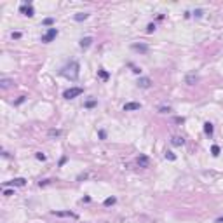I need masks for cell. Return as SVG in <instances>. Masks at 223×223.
I'll return each mask as SVG.
<instances>
[{
  "instance_id": "6da1fadb",
  "label": "cell",
  "mask_w": 223,
  "mask_h": 223,
  "mask_svg": "<svg viewBox=\"0 0 223 223\" xmlns=\"http://www.w3.org/2000/svg\"><path fill=\"white\" fill-rule=\"evenodd\" d=\"M61 75L66 77L68 80H77L79 75H80V65H79V61H70L68 65H65L61 68Z\"/></svg>"
},
{
  "instance_id": "7a4b0ae2",
  "label": "cell",
  "mask_w": 223,
  "mask_h": 223,
  "mask_svg": "<svg viewBox=\"0 0 223 223\" xmlns=\"http://www.w3.org/2000/svg\"><path fill=\"white\" fill-rule=\"evenodd\" d=\"M82 92H84L82 87H70V89H66V91L63 92V98H65V99H73V98L80 96Z\"/></svg>"
},
{
  "instance_id": "3957f363",
  "label": "cell",
  "mask_w": 223,
  "mask_h": 223,
  "mask_svg": "<svg viewBox=\"0 0 223 223\" xmlns=\"http://www.w3.org/2000/svg\"><path fill=\"white\" fill-rule=\"evenodd\" d=\"M56 37H58V28H49V30L42 35V42H44V44H49V42H52Z\"/></svg>"
},
{
  "instance_id": "277c9868",
  "label": "cell",
  "mask_w": 223,
  "mask_h": 223,
  "mask_svg": "<svg viewBox=\"0 0 223 223\" xmlns=\"http://www.w3.org/2000/svg\"><path fill=\"white\" fill-rule=\"evenodd\" d=\"M19 12L24 14V16H28V17H33V16H35V10H33V7H31L30 3H23V5L19 7Z\"/></svg>"
},
{
  "instance_id": "5b68a950",
  "label": "cell",
  "mask_w": 223,
  "mask_h": 223,
  "mask_svg": "<svg viewBox=\"0 0 223 223\" xmlns=\"http://www.w3.org/2000/svg\"><path fill=\"white\" fill-rule=\"evenodd\" d=\"M141 108V103H136V101H129L124 105V112H134V110H140Z\"/></svg>"
},
{
  "instance_id": "8992f818",
  "label": "cell",
  "mask_w": 223,
  "mask_h": 223,
  "mask_svg": "<svg viewBox=\"0 0 223 223\" xmlns=\"http://www.w3.org/2000/svg\"><path fill=\"white\" fill-rule=\"evenodd\" d=\"M138 85H140L141 89H148V87L152 85V80H150L148 77H140V79H138Z\"/></svg>"
},
{
  "instance_id": "52a82bcc",
  "label": "cell",
  "mask_w": 223,
  "mask_h": 223,
  "mask_svg": "<svg viewBox=\"0 0 223 223\" xmlns=\"http://www.w3.org/2000/svg\"><path fill=\"white\" fill-rule=\"evenodd\" d=\"M9 185H14V187H24V185H26V180H24V178H14V180H10V181L5 183V187H9Z\"/></svg>"
},
{
  "instance_id": "ba28073f",
  "label": "cell",
  "mask_w": 223,
  "mask_h": 223,
  "mask_svg": "<svg viewBox=\"0 0 223 223\" xmlns=\"http://www.w3.org/2000/svg\"><path fill=\"white\" fill-rule=\"evenodd\" d=\"M52 215L54 216H61V218H77V215L72 213V211H52Z\"/></svg>"
},
{
  "instance_id": "9c48e42d",
  "label": "cell",
  "mask_w": 223,
  "mask_h": 223,
  "mask_svg": "<svg viewBox=\"0 0 223 223\" xmlns=\"http://www.w3.org/2000/svg\"><path fill=\"white\" fill-rule=\"evenodd\" d=\"M131 47H133V51H138L141 54H147L148 52V45L147 44H133Z\"/></svg>"
},
{
  "instance_id": "30bf717a",
  "label": "cell",
  "mask_w": 223,
  "mask_h": 223,
  "mask_svg": "<svg viewBox=\"0 0 223 223\" xmlns=\"http://www.w3.org/2000/svg\"><path fill=\"white\" fill-rule=\"evenodd\" d=\"M92 45V37H84L82 40H80V47L82 49H89Z\"/></svg>"
},
{
  "instance_id": "8fae6325",
  "label": "cell",
  "mask_w": 223,
  "mask_h": 223,
  "mask_svg": "<svg viewBox=\"0 0 223 223\" xmlns=\"http://www.w3.org/2000/svg\"><path fill=\"white\" fill-rule=\"evenodd\" d=\"M197 80H199V77H197L195 73H188V75H187V79H185V82H187L188 85H194Z\"/></svg>"
},
{
  "instance_id": "7c38bea8",
  "label": "cell",
  "mask_w": 223,
  "mask_h": 223,
  "mask_svg": "<svg viewBox=\"0 0 223 223\" xmlns=\"http://www.w3.org/2000/svg\"><path fill=\"white\" fill-rule=\"evenodd\" d=\"M171 143H173L174 147H181V145H185V138H183V136H173Z\"/></svg>"
},
{
  "instance_id": "4fadbf2b",
  "label": "cell",
  "mask_w": 223,
  "mask_h": 223,
  "mask_svg": "<svg viewBox=\"0 0 223 223\" xmlns=\"http://www.w3.org/2000/svg\"><path fill=\"white\" fill-rule=\"evenodd\" d=\"M148 162H150V160H148V157H147V155H143V154H141V155L138 157V164H140V167H148Z\"/></svg>"
},
{
  "instance_id": "5bb4252c",
  "label": "cell",
  "mask_w": 223,
  "mask_h": 223,
  "mask_svg": "<svg viewBox=\"0 0 223 223\" xmlns=\"http://www.w3.org/2000/svg\"><path fill=\"white\" fill-rule=\"evenodd\" d=\"M204 133H206L208 136H213L215 127H213V124H211V122H206V124H204Z\"/></svg>"
},
{
  "instance_id": "9a60e30c",
  "label": "cell",
  "mask_w": 223,
  "mask_h": 223,
  "mask_svg": "<svg viewBox=\"0 0 223 223\" xmlns=\"http://www.w3.org/2000/svg\"><path fill=\"white\" fill-rule=\"evenodd\" d=\"M87 17H89V14H87V12H79V14H75V16H73V19H75V21H79V23H80V21H84V19H87Z\"/></svg>"
},
{
  "instance_id": "2e32d148",
  "label": "cell",
  "mask_w": 223,
  "mask_h": 223,
  "mask_svg": "<svg viewBox=\"0 0 223 223\" xmlns=\"http://www.w3.org/2000/svg\"><path fill=\"white\" fill-rule=\"evenodd\" d=\"M10 84H12V80H10V79H2V80H0V85H2L3 89H7Z\"/></svg>"
},
{
  "instance_id": "e0dca14e",
  "label": "cell",
  "mask_w": 223,
  "mask_h": 223,
  "mask_svg": "<svg viewBox=\"0 0 223 223\" xmlns=\"http://www.w3.org/2000/svg\"><path fill=\"white\" fill-rule=\"evenodd\" d=\"M115 202H117V199H115V197H108V199H105V202H103V204L108 208V206H113Z\"/></svg>"
},
{
  "instance_id": "ac0fdd59",
  "label": "cell",
  "mask_w": 223,
  "mask_h": 223,
  "mask_svg": "<svg viewBox=\"0 0 223 223\" xmlns=\"http://www.w3.org/2000/svg\"><path fill=\"white\" fill-rule=\"evenodd\" d=\"M49 136H51V138H58V136H61V131H59V129H51V131H49Z\"/></svg>"
},
{
  "instance_id": "d6986e66",
  "label": "cell",
  "mask_w": 223,
  "mask_h": 223,
  "mask_svg": "<svg viewBox=\"0 0 223 223\" xmlns=\"http://www.w3.org/2000/svg\"><path fill=\"white\" fill-rule=\"evenodd\" d=\"M98 75H99L103 80H108V77H110V75H108V72H105V70H98Z\"/></svg>"
},
{
  "instance_id": "ffe728a7",
  "label": "cell",
  "mask_w": 223,
  "mask_h": 223,
  "mask_svg": "<svg viewBox=\"0 0 223 223\" xmlns=\"http://www.w3.org/2000/svg\"><path fill=\"white\" fill-rule=\"evenodd\" d=\"M211 154H213L215 157H218V155H220V147H218V145H213V147H211Z\"/></svg>"
},
{
  "instance_id": "44dd1931",
  "label": "cell",
  "mask_w": 223,
  "mask_h": 223,
  "mask_svg": "<svg viewBox=\"0 0 223 223\" xmlns=\"http://www.w3.org/2000/svg\"><path fill=\"white\" fill-rule=\"evenodd\" d=\"M154 31H155V23H150L147 26V33H154Z\"/></svg>"
},
{
  "instance_id": "7402d4cb",
  "label": "cell",
  "mask_w": 223,
  "mask_h": 223,
  "mask_svg": "<svg viewBox=\"0 0 223 223\" xmlns=\"http://www.w3.org/2000/svg\"><path fill=\"white\" fill-rule=\"evenodd\" d=\"M171 112V106H159V113H167Z\"/></svg>"
},
{
  "instance_id": "603a6c76",
  "label": "cell",
  "mask_w": 223,
  "mask_h": 223,
  "mask_svg": "<svg viewBox=\"0 0 223 223\" xmlns=\"http://www.w3.org/2000/svg\"><path fill=\"white\" fill-rule=\"evenodd\" d=\"M166 159H169V160H176V155H174L173 152H166Z\"/></svg>"
},
{
  "instance_id": "cb8c5ba5",
  "label": "cell",
  "mask_w": 223,
  "mask_h": 223,
  "mask_svg": "<svg viewBox=\"0 0 223 223\" xmlns=\"http://www.w3.org/2000/svg\"><path fill=\"white\" fill-rule=\"evenodd\" d=\"M52 23H54V19H52V17H45V19H44V24H45V26H51Z\"/></svg>"
},
{
  "instance_id": "d4e9b609",
  "label": "cell",
  "mask_w": 223,
  "mask_h": 223,
  "mask_svg": "<svg viewBox=\"0 0 223 223\" xmlns=\"http://www.w3.org/2000/svg\"><path fill=\"white\" fill-rule=\"evenodd\" d=\"M3 195H5V197H10V195H14V190H9V188H5V190H3Z\"/></svg>"
},
{
  "instance_id": "484cf974",
  "label": "cell",
  "mask_w": 223,
  "mask_h": 223,
  "mask_svg": "<svg viewBox=\"0 0 223 223\" xmlns=\"http://www.w3.org/2000/svg\"><path fill=\"white\" fill-rule=\"evenodd\" d=\"M202 14H204V10H202V9H197V10L194 12V16H195V17H201Z\"/></svg>"
},
{
  "instance_id": "4316f807",
  "label": "cell",
  "mask_w": 223,
  "mask_h": 223,
  "mask_svg": "<svg viewBox=\"0 0 223 223\" xmlns=\"http://www.w3.org/2000/svg\"><path fill=\"white\" fill-rule=\"evenodd\" d=\"M98 134H99V138H101V140H105V138H106V131H105V129H99V133H98Z\"/></svg>"
},
{
  "instance_id": "83f0119b",
  "label": "cell",
  "mask_w": 223,
  "mask_h": 223,
  "mask_svg": "<svg viewBox=\"0 0 223 223\" xmlns=\"http://www.w3.org/2000/svg\"><path fill=\"white\" fill-rule=\"evenodd\" d=\"M35 157H37L38 160H45V155H44L42 152H37V155H35Z\"/></svg>"
},
{
  "instance_id": "f1b7e54d",
  "label": "cell",
  "mask_w": 223,
  "mask_h": 223,
  "mask_svg": "<svg viewBox=\"0 0 223 223\" xmlns=\"http://www.w3.org/2000/svg\"><path fill=\"white\" fill-rule=\"evenodd\" d=\"M94 105H96V101H94V99H92V101H87V103H85V108H92Z\"/></svg>"
},
{
  "instance_id": "f546056e",
  "label": "cell",
  "mask_w": 223,
  "mask_h": 223,
  "mask_svg": "<svg viewBox=\"0 0 223 223\" xmlns=\"http://www.w3.org/2000/svg\"><path fill=\"white\" fill-rule=\"evenodd\" d=\"M12 38H21V33L19 31H12Z\"/></svg>"
},
{
  "instance_id": "4dcf8cb0",
  "label": "cell",
  "mask_w": 223,
  "mask_h": 223,
  "mask_svg": "<svg viewBox=\"0 0 223 223\" xmlns=\"http://www.w3.org/2000/svg\"><path fill=\"white\" fill-rule=\"evenodd\" d=\"M174 122H178V124H183V122H185V119H183V117H176V119H174Z\"/></svg>"
},
{
  "instance_id": "1f68e13d",
  "label": "cell",
  "mask_w": 223,
  "mask_h": 223,
  "mask_svg": "<svg viewBox=\"0 0 223 223\" xmlns=\"http://www.w3.org/2000/svg\"><path fill=\"white\" fill-rule=\"evenodd\" d=\"M47 183H51V180H42V181H40V183H38V185H40V187H45V185H47Z\"/></svg>"
},
{
  "instance_id": "d6a6232c",
  "label": "cell",
  "mask_w": 223,
  "mask_h": 223,
  "mask_svg": "<svg viewBox=\"0 0 223 223\" xmlns=\"http://www.w3.org/2000/svg\"><path fill=\"white\" fill-rule=\"evenodd\" d=\"M24 98H26V96H21V98H19V99H17V101H16V105H21V103H23V101H24Z\"/></svg>"
},
{
  "instance_id": "836d02e7",
  "label": "cell",
  "mask_w": 223,
  "mask_h": 223,
  "mask_svg": "<svg viewBox=\"0 0 223 223\" xmlns=\"http://www.w3.org/2000/svg\"><path fill=\"white\" fill-rule=\"evenodd\" d=\"M131 66H133V65H131ZM133 72H134V73H140V72H141V70H140V68H138V66H133Z\"/></svg>"
},
{
  "instance_id": "e575fe53",
  "label": "cell",
  "mask_w": 223,
  "mask_h": 223,
  "mask_svg": "<svg viewBox=\"0 0 223 223\" xmlns=\"http://www.w3.org/2000/svg\"><path fill=\"white\" fill-rule=\"evenodd\" d=\"M216 223H223V216H222V218H218V220H216Z\"/></svg>"
}]
</instances>
